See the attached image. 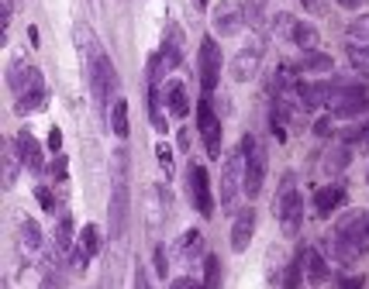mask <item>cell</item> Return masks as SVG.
Segmentation results:
<instances>
[{"label": "cell", "mask_w": 369, "mask_h": 289, "mask_svg": "<svg viewBox=\"0 0 369 289\" xmlns=\"http://www.w3.org/2000/svg\"><path fill=\"white\" fill-rule=\"evenodd\" d=\"M331 255L342 265H352L369 255V211H348L342 220H335Z\"/></svg>", "instance_id": "obj_1"}, {"label": "cell", "mask_w": 369, "mask_h": 289, "mask_svg": "<svg viewBox=\"0 0 369 289\" xmlns=\"http://www.w3.org/2000/svg\"><path fill=\"white\" fill-rule=\"evenodd\" d=\"M128 211H132V189H128V152H114V183H110V204H107V220L110 235L121 237L128 228Z\"/></svg>", "instance_id": "obj_2"}, {"label": "cell", "mask_w": 369, "mask_h": 289, "mask_svg": "<svg viewBox=\"0 0 369 289\" xmlns=\"http://www.w3.org/2000/svg\"><path fill=\"white\" fill-rule=\"evenodd\" d=\"M328 107L335 117H359L363 110H369V90L363 86V79L339 76L335 83H328Z\"/></svg>", "instance_id": "obj_3"}, {"label": "cell", "mask_w": 369, "mask_h": 289, "mask_svg": "<svg viewBox=\"0 0 369 289\" xmlns=\"http://www.w3.org/2000/svg\"><path fill=\"white\" fill-rule=\"evenodd\" d=\"M242 152H245V196H259L263 193V179H266V148L256 134H245L242 138Z\"/></svg>", "instance_id": "obj_4"}, {"label": "cell", "mask_w": 369, "mask_h": 289, "mask_svg": "<svg viewBox=\"0 0 369 289\" xmlns=\"http://www.w3.org/2000/svg\"><path fill=\"white\" fill-rule=\"evenodd\" d=\"M238 186L245 189V152L242 148L228 152L225 165H221V207L225 211H232V204H235V196H238Z\"/></svg>", "instance_id": "obj_5"}, {"label": "cell", "mask_w": 369, "mask_h": 289, "mask_svg": "<svg viewBox=\"0 0 369 289\" xmlns=\"http://www.w3.org/2000/svg\"><path fill=\"white\" fill-rule=\"evenodd\" d=\"M186 196L204 217L214 213V193H211V183H208V169L200 162H193V158L186 162Z\"/></svg>", "instance_id": "obj_6"}, {"label": "cell", "mask_w": 369, "mask_h": 289, "mask_svg": "<svg viewBox=\"0 0 369 289\" xmlns=\"http://www.w3.org/2000/svg\"><path fill=\"white\" fill-rule=\"evenodd\" d=\"M276 213H280L283 235L287 237L300 235V228H304V200H300V193H293V179H283V193H280Z\"/></svg>", "instance_id": "obj_7"}, {"label": "cell", "mask_w": 369, "mask_h": 289, "mask_svg": "<svg viewBox=\"0 0 369 289\" xmlns=\"http://www.w3.org/2000/svg\"><path fill=\"white\" fill-rule=\"evenodd\" d=\"M245 21H249V11H245L242 0H221V4L214 7V14H211V25H214V31H217L221 38L238 35V31L245 28Z\"/></svg>", "instance_id": "obj_8"}, {"label": "cell", "mask_w": 369, "mask_h": 289, "mask_svg": "<svg viewBox=\"0 0 369 289\" xmlns=\"http://www.w3.org/2000/svg\"><path fill=\"white\" fill-rule=\"evenodd\" d=\"M197 131H200V138H204V148H208V155L221 158V117L214 114V107H211V100H208V97L197 104Z\"/></svg>", "instance_id": "obj_9"}, {"label": "cell", "mask_w": 369, "mask_h": 289, "mask_svg": "<svg viewBox=\"0 0 369 289\" xmlns=\"http://www.w3.org/2000/svg\"><path fill=\"white\" fill-rule=\"evenodd\" d=\"M217 76H221V49L214 38H204L200 42V86H204V93H211L217 86Z\"/></svg>", "instance_id": "obj_10"}, {"label": "cell", "mask_w": 369, "mask_h": 289, "mask_svg": "<svg viewBox=\"0 0 369 289\" xmlns=\"http://www.w3.org/2000/svg\"><path fill=\"white\" fill-rule=\"evenodd\" d=\"M259 62H263V45H259V42L245 45V49L232 59V79H235V83H249V79L259 73Z\"/></svg>", "instance_id": "obj_11"}, {"label": "cell", "mask_w": 369, "mask_h": 289, "mask_svg": "<svg viewBox=\"0 0 369 289\" xmlns=\"http://www.w3.org/2000/svg\"><path fill=\"white\" fill-rule=\"evenodd\" d=\"M97 244H101L97 228H93V224H86V228L79 231L76 244H73V269H76V272H83V269L90 265V259L97 255Z\"/></svg>", "instance_id": "obj_12"}, {"label": "cell", "mask_w": 369, "mask_h": 289, "mask_svg": "<svg viewBox=\"0 0 369 289\" xmlns=\"http://www.w3.org/2000/svg\"><path fill=\"white\" fill-rule=\"evenodd\" d=\"M14 148H18V155L25 162L28 172H42V165H45V158H42V145H38V138L31 131H21L14 138Z\"/></svg>", "instance_id": "obj_13"}, {"label": "cell", "mask_w": 369, "mask_h": 289, "mask_svg": "<svg viewBox=\"0 0 369 289\" xmlns=\"http://www.w3.org/2000/svg\"><path fill=\"white\" fill-rule=\"evenodd\" d=\"M256 211L252 207H245V211L235 213V224H232V248L235 252H245L249 248V241H252V235H256Z\"/></svg>", "instance_id": "obj_14"}, {"label": "cell", "mask_w": 369, "mask_h": 289, "mask_svg": "<svg viewBox=\"0 0 369 289\" xmlns=\"http://www.w3.org/2000/svg\"><path fill=\"white\" fill-rule=\"evenodd\" d=\"M162 62H166V69H176L180 62H183V31L176 25H166V38H162Z\"/></svg>", "instance_id": "obj_15"}, {"label": "cell", "mask_w": 369, "mask_h": 289, "mask_svg": "<svg viewBox=\"0 0 369 289\" xmlns=\"http://www.w3.org/2000/svg\"><path fill=\"white\" fill-rule=\"evenodd\" d=\"M45 104H49V90H45V86H38V90H25V93L14 97V114H18V117H25V114H38Z\"/></svg>", "instance_id": "obj_16"}, {"label": "cell", "mask_w": 369, "mask_h": 289, "mask_svg": "<svg viewBox=\"0 0 369 289\" xmlns=\"http://www.w3.org/2000/svg\"><path fill=\"white\" fill-rule=\"evenodd\" d=\"M297 93H300L304 110H321V107H328V83H300Z\"/></svg>", "instance_id": "obj_17"}, {"label": "cell", "mask_w": 369, "mask_h": 289, "mask_svg": "<svg viewBox=\"0 0 369 289\" xmlns=\"http://www.w3.org/2000/svg\"><path fill=\"white\" fill-rule=\"evenodd\" d=\"M166 110H169L173 117H186V114H190V97H186V86L180 79H173V83L166 86Z\"/></svg>", "instance_id": "obj_18"}, {"label": "cell", "mask_w": 369, "mask_h": 289, "mask_svg": "<svg viewBox=\"0 0 369 289\" xmlns=\"http://www.w3.org/2000/svg\"><path fill=\"white\" fill-rule=\"evenodd\" d=\"M342 200H345V189L339 183L324 186V189H317V193H314V207H317L321 217H328L331 211H339V207H342Z\"/></svg>", "instance_id": "obj_19"}, {"label": "cell", "mask_w": 369, "mask_h": 289, "mask_svg": "<svg viewBox=\"0 0 369 289\" xmlns=\"http://www.w3.org/2000/svg\"><path fill=\"white\" fill-rule=\"evenodd\" d=\"M304 265H307V279H311L314 286H321V283L331 279V269H328L324 255H321L317 248H307V252H304Z\"/></svg>", "instance_id": "obj_20"}, {"label": "cell", "mask_w": 369, "mask_h": 289, "mask_svg": "<svg viewBox=\"0 0 369 289\" xmlns=\"http://www.w3.org/2000/svg\"><path fill=\"white\" fill-rule=\"evenodd\" d=\"M352 138H356V134H345V141H335V145H331V152L324 158V169H328V172H342L345 165H348V158H352Z\"/></svg>", "instance_id": "obj_21"}, {"label": "cell", "mask_w": 369, "mask_h": 289, "mask_svg": "<svg viewBox=\"0 0 369 289\" xmlns=\"http://www.w3.org/2000/svg\"><path fill=\"white\" fill-rule=\"evenodd\" d=\"M73 217L69 213H59V220H55V252L59 255H69L73 252Z\"/></svg>", "instance_id": "obj_22"}, {"label": "cell", "mask_w": 369, "mask_h": 289, "mask_svg": "<svg viewBox=\"0 0 369 289\" xmlns=\"http://www.w3.org/2000/svg\"><path fill=\"white\" fill-rule=\"evenodd\" d=\"M331 55L317 52V49H311V52L300 55V73H311V76H317V73H331Z\"/></svg>", "instance_id": "obj_23"}, {"label": "cell", "mask_w": 369, "mask_h": 289, "mask_svg": "<svg viewBox=\"0 0 369 289\" xmlns=\"http://www.w3.org/2000/svg\"><path fill=\"white\" fill-rule=\"evenodd\" d=\"M18 237H21V248H25V252H38V248H42V231H38V224H35L31 217H21Z\"/></svg>", "instance_id": "obj_24"}, {"label": "cell", "mask_w": 369, "mask_h": 289, "mask_svg": "<svg viewBox=\"0 0 369 289\" xmlns=\"http://www.w3.org/2000/svg\"><path fill=\"white\" fill-rule=\"evenodd\" d=\"M28 69H31V66H28L21 55H14V59H11V66H7V86H11V93H14V97H18V93L25 90Z\"/></svg>", "instance_id": "obj_25"}, {"label": "cell", "mask_w": 369, "mask_h": 289, "mask_svg": "<svg viewBox=\"0 0 369 289\" xmlns=\"http://www.w3.org/2000/svg\"><path fill=\"white\" fill-rule=\"evenodd\" d=\"M110 131H114V138H128V104L125 100H114V107H110Z\"/></svg>", "instance_id": "obj_26"}, {"label": "cell", "mask_w": 369, "mask_h": 289, "mask_svg": "<svg viewBox=\"0 0 369 289\" xmlns=\"http://www.w3.org/2000/svg\"><path fill=\"white\" fill-rule=\"evenodd\" d=\"M180 255H183L186 262H190V259H200V255H204V235H200V231H186V235L180 237Z\"/></svg>", "instance_id": "obj_27"}, {"label": "cell", "mask_w": 369, "mask_h": 289, "mask_svg": "<svg viewBox=\"0 0 369 289\" xmlns=\"http://www.w3.org/2000/svg\"><path fill=\"white\" fill-rule=\"evenodd\" d=\"M290 38H293V42H297V45H300V49H304V52H311V49H314V45H317V31H314V28H311V25H300V21L293 25Z\"/></svg>", "instance_id": "obj_28"}, {"label": "cell", "mask_w": 369, "mask_h": 289, "mask_svg": "<svg viewBox=\"0 0 369 289\" xmlns=\"http://www.w3.org/2000/svg\"><path fill=\"white\" fill-rule=\"evenodd\" d=\"M204 289H221V259L217 255L204 259Z\"/></svg>", "instance_id": "obj_29"}, {"label": "cell", "mask_w": 369, "mask_h": 289, "mask_svg": "<svg viewBox=\"0 0 369 289\" xmlns=\"http://www.w3.org/2000/svg\"><path fill=\"white\" fill-rule=\"evenodd\" d=\"M304 279V255H297L287 269H283V289H297Z\"/></svg>", "instance_id": "obj_30"}, {"label": "cell", "mask_w": 369, "mask_h": 289, "mask_svg": "<svg viewBox=\"0 0 369 289\" xmlns=\"http://www.w3.org/2000/svg\"><path fill=\"white\" fill-rule=\"evenodd\" d=\"M348 42H363V45H369V14H363V18H356V21H348Z\"/></svg>", "instance_id": "obj_31"}, {"label": "cell", "mask_w": 369, "mask_h": 289, "mask_svg": "<svg viewBox=\"0 0 369 289\" xmlns=\"http://www.w3.org/2000/svg\"><path fill=\"white\" fill-rule=\"evenodd\" d=\"M18 148H7L4 152V186H14V179H18Z\"/></svg>", "instance_id": "obj_32"}, {"label": "cell", "mask_w": 369, "mask_h": 289, "mask_svg": "<svg viewBox=\"0 0 369 289\" xmlns=\"http://www.w3.org/2000/svg\"><path fill=\"white\" fill-rule=\"evenodd\" d=\"M348 59L356 69H369V45L363 42H348Z\"/></svg>", "instance_id": "obj_33"}, {"label": "cell", "mask_w": 369, "mask_h": 289, "mask_svg": "<svg viewBox=\"0 0 369 289\" xmlns=\"http://www.w3.org/2000/svg\"><path fill=\"white\" fill-rule=\"evenodd\" d=\"M266 7H269V0H245V11H249V25H263Z\"/></svg>", "instance_id": "obj_34"}, {"label": "cell", "mask_w": 369, "mask_h": 289, "mask_svg": "<svg viewBox=\"0 0 369 289\" xmlns=\"http://www.w3.org/2000/svg\"><path fill=\"white\" fill-rule=\"evenodd\" d=\"M156 155L162 162V169H166V176H169V169H173V152L166 148V145H156Z\"/></svg>", "instance_id": "obj_35"}, {"label": "cell", "mask_w": 369, "mask_h": 289, "mask_svg": "<svg viewBox=\"0 0 369 289\" xmlns=\"http://www.w3.org/2000/svg\"><path fill=\"white\" fill-rule=\"evenodd\" d=\"M356 148H359V152H369V121L359 128V134H356Z\"/></svg>", "instance_id": "obj_36"}, {"label": "cell", "mask_w": 369, "mask_h": 289, "mask_svg": "<svg viewBox=\"0 0 369 289\" xmlns=\"http://www.w3.org/2000/svg\"><path fill=\"white\" fill-rule=\"evenodd\" d=\"M38 289H62V279H59V276H55L52 269H49V272H45V279H42V286Z\"/></svg>", "instance_id": "obj_37"}, {"label": "cell", "mask_w": 369, "mask_h": 289, "mask_svg": "<svg viewBox=\"0 0 369 289\" xmlns=\"http://www.w3.org/2000/svg\"><path fill=\"white\" fill-rule=\"evenodd\" d=\"M35 193H38V204H42V207H45V211H55V204H52V193H49V189H45V186H38V189H35Z\"/></svg>", "instance_id": "obj_38"}, {"label": "cell", "mask_w": 369, "mask_h": 289, "mask_svg": "<svg viewBox=\"0 0 369 289\" xmlns=\"http://www.w3.org/2000/svg\"><path fill=\"white\" fill-rule=\"evenodd\" d=\"M328 131H331V114H328V117H317V121H314V134H317V138H324Z\"/></svg>", "instance_id": "obj_39"}, {"label": "cell", "mask_w": 369, "mask_h": 289, "mask_svg": "<svg viewBox=\"0 0 369 289\" xmlns=\"http://www.w3.org/2000/svg\"><path fill=\"white\" fill-rule=\"evenodd\" d=\"M156 269H159V276L166 279V269H169V262H166V252H162V244L156 248Z\"/></svg>", "instance_id": "obj_40"}, {"label": "cell", "mask_w": 369, "mask_h": 289, "mask_svg": "<svg viewBox=\"0 0 369 289\" xmlns=\"http://www.w3.org/2000/svg\"><path fill=\"white\" fill-rule=\"evenodd\" d=\"M132 289H152V286H149V276H145L142 269H135V283H132Z\"/></svg>", "instance_id": "obj_41"}, {"label": "cell", "mask_w": 369, "mask_h": 289, "mask_svg": "<svg viewBox=\"0 0 369 289\" xmlns=\"http://www.w3.org/2000/svg\"><path fill=\"white\" fill-rule=\"evenodd\" d=\"M49 148H52V152H59V148H62V131H59V128H52V131H49Z\"/></svg>", "instance_id": "obj_42"}, {"label": "cell", "mask_w": 369, "mask_h": 289, "mask_svg": "<svg viewBox=\"0 0 369 289\" xmlns=\"http://www.w3.org/2000/svg\"><path fill=\"white\" fill-rule=\"evenodd\" d=\"M66 165H69V162H66V158H62V155L55 158V165H52V172H55V179H66Z\"/></svg>", "instance_id": "obj_43"}, {"label": "cell", "mask_w": 369, "mask_h": 289, "mask_svg": "<svg viewBox=\"0 0 369 289\" xmlns=\"http://www.w3.org/2000/svg\"><path fill=\"white\" fill-rule=\"evenodd\" d=\"M169 289H200V286H197L193 279H176V283H173Z\"/></svg>", "instance_id": "obj_44"}, {"label": "cell", "mask_w": 369, "mask_h": 289, "mask_svg": "<svg viewBox=\"0 0 369 289\" xmlns=\"http://www.w3.org/2000/svg\"><path fill=\"white\" fill-rule=\"evenodd\" d=\"M342 7H348V11H356V7H363V0H339Z\"/></svg>", "instance_id": "obj_45"}, {"label": "cell", "mask_w": 369, "mask_h": 289, "mask_svg": "<svg viewBox=\"0 0 369 289\" xmlns=\"http://www.w3.org/2000/svg\"><path fill=\"white\" fill-rule=\"evenodd\" d=\"M304 7H307V11H314V14L321 11V4H317V0H304Z\"/></svg>", "instance_id": "obj_46"}, {"label": "cell", "mask_w": 369, "mask_h": 289, "mask_svg": "<svg viewBox=\"0 0 369 289\" xmlns=\"http://www.w3.org/2000/svg\"><path fill=\"white\" fill-rule=\"evenodd\" d=\"M193 4V11H208V0H190Z\"/></svg>", "instance_id": "obj_47"}, {"label": "cell", "mask_w": 369, "mask_h": 289, "mask_svg": "<svg viewBox=\"0 0 369 289\" xmlns=\"http://www.w3.org/2000/svg\"><path fill=\"white\" fill-rule=\"evenodd\" d=\"M366 183H369V165H366Z\"/></svg>", "instance_id": "obj_48"}]
</instances>
